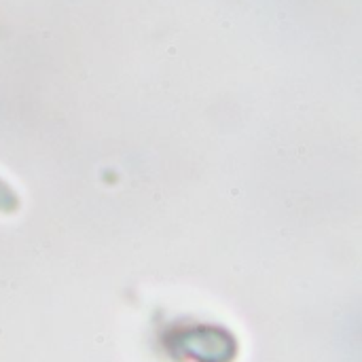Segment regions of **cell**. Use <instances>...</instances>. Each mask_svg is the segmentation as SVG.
Returning a JSON list of instances; mask_svg holds the SVG:
<instances>
[{"label": "cell", "mask_w": 362, "mask_h": 362, "mask_svg": "<svg viewBox=\"0 0 362 362\" xmlns=\"http://www.w3.org/2000/svg\"><path fill=\"white\" fill-rule=\"evenodd\" d=\"M15 210H19V197H17V193L11 189V185L4 182V180L0 178V212L11 214V212H15Z\"/></svg>", "instance_id": "7a4b0ae2"}, {"label": "cell", "mask_w": 362, "mask_h": 362, "mask_svg": "<svg viewBox=\"0 0 362 362\" xmlns=\"http://www.w3.org/2000/svg\"><path fill=\"white\" fill-rule=\"evenodd\" d=\"M176 339L178 350L197 362H229L235 352V346L225 331L195 329L180 333Z\"/></svg>", "instance_id": "6da1fadb"}]
</instances>
